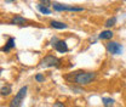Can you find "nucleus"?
<instances>
[{
	"label": "nucleus",
	"instance_id": "f257e3e1",
	"mask_svg": "<svg viewBox=\"0 0 126 107\" xmlns=\"http://www.w3.org/2000/svg\"><path fill=\"white\" fill-rule=\"evenodd\" d=\"M97 74L94 72H84V71H79L75 72L74 76H73V80L74 83L79 85V86H85V85H89L96 79Z\"/></svg>",
	"mask_w": 126,
	"mask_h": 107
},
{
	"label": "nucleus",
	"instance_id": "f03ea898",
	"mask_svg": "<svg viewBox=\"0 0 126 107\" xmlns=\"http://www.w3.org/2000/svg\"><path fill=\"white\" fill-rule=\"evenodd\" d=\"M61 60L57 59L53 55H47L40 61V67L43 68H50V67H60Z\"/></svg>",
	"mask_w": 126,
	"mask_h": 107
},
{
	"label": "nucleus",
	"instance_id": "7ed1b4c3",
	"mask_svg": "<svg viewBox=\"0 0 126 107\" xmlns=\"http://www.w3.org/2000/svg\"><path fill=\"white\" fill-rule=\"evenodd\" d=\"M27 90H28L27 86H22V88L18 90V92L16 94L15 97L10 101L9 107H19L21 106L22 101L24 100V97H26V95H27Z\"/></svg>",
	"mask_w": 126,
	"mask_h": 107
},
{
	"label": "nucleus",
	"instance_id": "20e7f679",
	"mask_svg": "<svg viewBox=\"0 0 126 107\" xmlns=\"http://www.w3.org/2000/svg\"><path fill=\"white\" fill-rule=\"evenodd\" d=\"M52 7L55 11H84V7H78V6H69L65 4H60V2H52Z\"/></svg>",
	"mask_w": 126,
	"mask_h": 107
},
{
	"label": "nucleus",
	"instance_id": "39448f33",
	"mask_svg": "<svg viewBox=\"0 0 126 107\" xmlns=\"http://www.w3.org/2000/svg\"><path fill=\"white\" fill-rule=\"evenodd\" d=\"M106 49L111 55H121L123 54V45L118 42H108L106 44Z\"/></svg>",
	"mask_w": 126,
	"mask_h": 107
},
{
	"label": "nucleus",
	"instance_id": "423d86ee",
	"mask_svg": "<svg viewBox=\"0 0 126 107\" xmlns=\"http://www.w3.org/2000/svg\"><path fill=\"white\" fill-rule=\"evenodd\" d=\"M55 50L56 51H58V52H61V54H64V52H67L68 51V45H67V43L64 42V40H58L55 45Z\"/></svg>",
	"mask_w": 126,
	"mask_h": 107
},
{
	"label": "nucleus",
	"instance_id": "0eeeda50",
	"mask_svg": "<svg viewBox=\"0 0 126 107\" xmlns=\"http://www.w3.org/2000/svg\"><path fill=\"white\" fill-rule=\"evenodd\" d=\"M24 23H27V20L21 15H16L10 20V24H17V26H24Z\"/></svg>",
	"mask_w": 126,
	"mask_h": 107
},
{
	"label": "nucleus",
	"instance_id": "6e6552de",
	"mask_svg": "<svg viewBox=\"0 0 126 107\" xmlns=\"http://www.w3.org/2000/svg\"><path fill=\"white\" fill-rule=\"evenodd\" d=\"M12 47H15V39H14V38H9L7 42H6V44H5V46L1 49V51H4V52H9Z\"/></svg>",
	"mask_w": 126,
	"mask_h": 107
},
{
	"label": "nucleus",
	"instance_id": "1a4fd4ad",
	"mask_svg": "<svg viewBox=\"0 0 126 107\" xmlns=\"http://www.w3.org/2000/svg\"><path fill=\"white\" fill-rule=\"evenodd\" d=\"M113 32L111 31H103L99 33V35H98V39H101V40H110L111 38H113Z\"/></svg>",
	"mask_w": 126,
	"mask_h": 107
},
{
	"label": "nucleus",
	"instance_id": "9d476101",
	"mask_svg": "<svg viewBox=\"0 0 126 107\" xmlns=\"http://www.w3.org/2000/svg\"><path fill=\"white\" fill-rule=\"evenodd\" d=\"M50 24H51L52 28H56V29H65V28H68V26H67L65 23L58 22V21H51Z\"/></svg>",
	"mask_w": 126,
	"mask_h": 107
},
{
	"label": "nucleus",
	"instance_id": "9b49d317",
	"mask_svg": "<svg viewBox=\"0 0 126 107\" xmlns=\"http://www.w3.org/2000/svg\"><path fill=\"white\" fill-rule=\"evenodd\" d=\"M11 91H12V89H11V85H10V84H5V85H2L1 89H0L1 96H7V95L11 94Z\"/></svg>",
	"mask_w": 126,
	"mask_h": 107
},
{
	"label": "nucleus",
	"instance_id": "f8f14e48",
	"mask_svg": "<svg viewBox=\"0 0 126 107\" xmlns=\"http://www.w3.org/2000/svg\"><path fill=\"white\" fill-rule=\"evenodd\" d=\"M102 102H103V106L104 107H111L114 105V99L111 97H102Z\"/></svg>",
	"mask_w": 126,
	"mask_h": 107
},
{
	"label": "nucleus",
	"instance_id": "ddd939ff",
	"mask_svg": "<svg viewBox=\"0 0 126 107\" xmlns=\"http://www.w3.org/2000/svg\"><path fill=\"white\" fill-rule=\"evenodd\" d=\"M38 10H39L43 15H50V14H51V9H50V7H47V6L41 5V4H39V5H38Z\"/></svg>",
	"mask_w": 126,
	"mask_h": 107
},
{
	"label": "nucleus",
	"instance_id": "4468645a",
	"mask_svg": "<svg viewBox=\"0 0 126 107\" xmlns=\"http://www.w3.org/2000/svg\"><path fill=\"white\" fill-rule=\"evenodd\" d=\"M115 23H116V17L113 16V17H109V18L104 22V26H106L107 28H109V27H113Z\"/></svg>",
	"mask_w": 126,
	"mask_h": 107
},
{
	"label": "nucleus",
	"instance_id": "2eb2a0df",
	"mask_svg": "<svg viewBox=\"0 0 126 107\" xmlns=\"http://www.w3.org/2000/svg\"><path fill=\"white\" fill-rule=\"evenodd\" d=\"M44 79H45L44 76H43V74H40V73L35 76V80H36V82H44Z\"/></svg>",
	"mask_w": 126,
	"mask_h": 107
},
{
	"label": "nucleus",
	"instance_id": "dca6fc26",
	"mask_svg": "<svg viewBox=\"0 0 126 107\" xmlns=\"http://www.w3.org/2000/svg\"><path fill=\"white\" fill-rule=\"evenodd\" d=\"M52 107H65V105H64L63 102H61V101H56Z\"/></svg>",
	"mask_w": 126,
	"mask_h": 107
},
{
	"label": "nucleus",
	"instance_id": "f3484780",
	"mask_svg": "<svg viewBox=\"0 0 126 107\" xmlns=\"http://www.w3.org/2000/svg\"><path fill=\"white\" fill-rule=\"evenodd\" d=\"M58 40H60L58 38H56V37H53V38L51 39V42H50V44H51V45L53 46V45H55V44H56V43H57V42H58Z\"/></svg>",
	"mask_w": 126,
	"mask_h": 107
},
{
	"label": "nucleus",
	"instance_id": "a211bd4d",
	"mask_svg": "<svg viewBox=\"0 0 126 107\" xmlns=\"http://www.w3.org/2000/svg\"><path fill=\"white\" fill-rule=\"evenodd\" d=\"M70 89H72L73 91H77V94H80V92H82V90H81L80 88H75V86H70Z\"/></svg>",
	"mask_w": 126,
	"mask_h": 107
},
{
	"label": "nucleus",
	"instance_id": "6ab92c4d",
	"mask_svg": "<svg viewBox=\"0 0 126 107\" xmlns=\"http://www.w3.org/2000/svg\"><path fill=\"white\" fill-rule=\"evenodd\" d=\"M5 2H6V4H14L15 1H14V0H5Z\"/></svg>",
	"mask_w": 126,
	"mask_h": 107
},
{
	"label": "nucleus",
	"instance_id": "aec40b11",
	"mask_svg": "<svg viewBox=\"0 0 126 107\" xmlns=\"http://www.w3.org/2000/svg\"><path fill=\"white\" fill-rule=\"evenodd\" d=\"M75 107H81V106H75Z\"/></svg>",
	"mask_w": 126,
	"mask_h": 107
}]
</instances>
